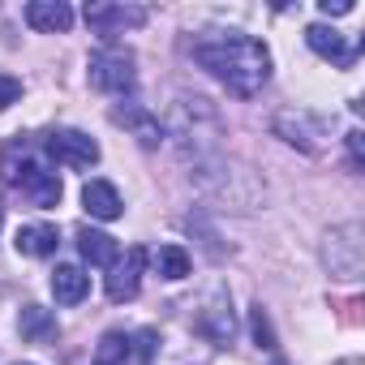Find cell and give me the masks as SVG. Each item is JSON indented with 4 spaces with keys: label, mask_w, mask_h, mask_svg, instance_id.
Returning a JSON list of instances; mask_svg holds the SVG:
<instances>
[{
    "label": "cell",
    "mask_w": 365,
    "mask_h": 365,
    "mask_svg": "<svg viewBox=\"0 0 365 365\" xmlns=\"http://www.w3.org/2000/svg\"><path fill=\"white\" fill-rule=\"evenodd\" d=\"M194 61L202 69H211L232 95L254 99L267 82H271V52L262 39L241 35V31H215L211 39L194 43Z\"/></svg>",
    "instance_id": "cell-1"
},
{
    "label": "cell",
    "mask_w": 365,
    "mask_h": 365,
    "mask_svg": "<svg viewBox=\"0 0 365 365\" xmlns=\"http://www.w3.org/2000/svg\"><path fill=\"white\" fill-rule=\"evenodd\" d=\"M133 52L120 48V43H103L91 52L86 61V73H91V86L103 91V95H133L138 86V69H133Z\"/></svg>",
    "instance_id": "cell-2"
},
{
    "label": "cell",
    "mask_w": 365,
    "mask_h": 365,
    "mask_svg": "<svg viewBox=\"0 0 365 365\" xmlns=\"http://www.w3.org/2000/svg\"><path fill=\"white\" fill-rule=\"evenodd\" d=\"M322 262L335 279H356L365 271V228L356 220L331 228L327 241H322Z\"/></svg>",
    "instance_id": "cell-3"
},
{
    "label": "cell",
    "mask_w": 365,
    "mask_h": 365,
    "mask_svg": "<svg viewBox=\"0 0 365 365\" xmlns=\"http://www.w3.org/2000/svg\"><path fill=\"white\" fill-rule=\"evenodd\" d=\"M9 185H14L31 207H39V211L61 207V176H56L52 168L35 163V159H22V163L9 168Z\"/></svg>",
    "instance_id": "cell-4"
},
{
    "label": "cell",
    "mask_w": 365,
    "mask_h": 365,
    "mask_svg": "<svg viewBox=\"0 0 365 365\" xmlns=\"http://www.w3.org/2000/svg\"><path fill=\"white\" fill-rule=\"evenodd\" d=\"M194 327L198 335H207L211 344H232L237 339V314H232V297L228 288H211L194 314Z\"/></svg>",
    "instance_id": "cell-5"
},
{
    "label": "cell",
    "mask_w": 365,
    "mask_h": 365,
    "mask_svg": "<svg viewBox=\"0 0 365 365\" xmlns=\"http://www.w3.org/2000/svg\"><path fill=\"white\" fill-rule=\"evenodd\" d=\"M86 26H91L99 39L112 43L116 35L146 26V9H142V5H112V0H91V5H86Z\"/></svg>",
    "instance_id": "cell-6"
},
{
    "label": "cell",
    "mask_w": 365,
    "mask_h": 365,
    "mask_svg": "<svg viewBox=\"0 0 365 365\" xmlns=\"http://www.w3.org/2000/svg\"><path fill=\"white\" fill-rule=\"evenodd\" d=\"M43 150L65 168H95L99 163V142L91 133H82V129H52Z\"/></svg>",
    "instance_id": "cell-7"
},
{
    "label": "cell",
    "mask_w": 365,
    "mask_h": 365,
    "mask_svg": "<svg viewBox=\"0 0 365 365\" xmlns=\"http://www.w3.org/2000/svg\"><path fill=\"white\" fill-rule=\"evenodd\" d=\"M146 262H150V254L142 250V245H129L125 250V258H116L108 271V301H133L138 297V288H142V275H146Z\"/></svg>",
    "instance_id": "cell-8"
},
{
    "label": "cell",
    "mask_w": 365,
    "mask_h": 365,
    "mask_svg": "<svg viewBox=\"0 0 365 365\" xmlns=\"http://www.w3.org/2000/svg\"><path fill=\"white\" fill-rule=\"evenodd\" d=\"M275 133H279L284 142H292V146L309 150V155L322 146V142H318V138H322V120H318L314 112H305V108H297V112H292V108H288V112H279V116H275Z\"/></svg>",
    "instance_id": "cell-9"
},
{
    "label": "cell",
    "mask_w": 365,
    "mask_h": 365,
    "mask_svg": "<svg viewBox=\"0 0 365 365\" xmlns=\"http://www.w3.org/2000/svg\"><path fill=\"white\" fill-rule=\"evenodd\" d=\"M305 43H309V52H318L322 61H331V65H339V69H348L352 61H356V52H361V43H348L339 31H331V26H305Z\"/></svg>",
    "instance_id": "cell-10"
},
{
    "label": "cell",
    "mask_w": 365,
    "mask_h": 365,
    "mask_svg": "<svg viewBox=\"0 0 365 365\" xmlns=\"http://www.w3.org/2000/svg\"><path fill=\"white\" fill-rule=\"evenodd\" d=\"M26 26L39 35H65L73 26V9L65 0H31L26 5Z\"/></svg>",
    "instance_id": "cell-11"
},
{
    "label": "cell",
    "mask_w": 365,
    "mask_h": 365,
    "mask_svg": "<svg viewBox=\"0 0 365 365\" xmlns=\"http://www.w3.org/2000/svg\"><path fill=\"white\" fill-rule=\"evenodd\" d=\"M112 120H116V125H125L142 146H159V142L168 138V129L159 125V116H155V112H146V108H138V103L112 108Z\"/></svg>",
    "instance_id": "cell-12"
},
{
    "label": "cell",
    "mask_w": 365,
    "mask_h": 365,
    "mask_svg": "<svg viewBox=\"0 0 365 365\" xmlns=\"http://www.w3.org/2000/svg\"><path fill=\"white\" fill-rule=\"evenodd\" d=\"M82 207H86L91 220H120L125 215V202H120L112 180H86L82 185Z\"/></svg>",
    "instance_id": "cell-13"
},
{
    "label": "cell",
    "mask_w": 365,
    "mask_h": 365,
    "mask_svg": "<svg viewBox=\"0 0 365 365\" xmlns=\"http://www.w3.org/2000/svg\"><path fill=\"white\" fill-rule=\"evenodd\" d=\"M14 245H18V254H26V258H48V254H56L61 232H56V224H22L18 237H14Z\"/></svg>",
    "instance_id": "cell-14"
},
{
    "label": "cell",
    "mask_w": 365,
    "mask_h": 365,
    "mask_svg": "<svg viewBox=\"0 0 365 365\" xmlns=\"http://www.w3.org/2000/svg\"><path fill=\"white\" fill-rule=\"evenodd\" d=\"M86 292H91V275H86L82 267L61 262V267L52 271V297H56L61 305H78V301H86Z\"/></svg>",
    "instance_id": "cell-15"
},
{
    "label": "cell",
    "mask_w": 365,
    "mask_h": 365,
    "mask_svg": "<svg viewBox=\"0 0 365 365\" xmlns=\"http://www.w3.org/2000/svg\"><path fill=\"white\" fill-rule=\"evenodd\" d=\"M78 250H82V258L91 267H112L120 258V245L108 232H99V228H78Z\"/></svg>",
    "instance_id": "cell-16"
},
{
    "label": "cell",
    "mask_w": 365,
    "mask_h": 365,
    "mask_svg": "<svg viewBox=\"0 0 365 365\" xmlns=\"http://www.w3.org/2000/svg\"><path fill=\"white\" fill-rule=\"evenodd\" d=\"M18 331H22V339H31V344H48V339H56V318L43 309V305H26L22 309V318H18Z\"/></svg>",
    "instance_id": "cell-17"
},
{
    "label": "cell",
    "mask_w": 365,
    "mask_h": 365,
    "mask_svg": "<svg viewBox=\"0 0 365 365\" xmlns=\"http://www.w3.org/2000/svg\"><path fill=\"white\" fill-rule=\"evenodd\" d=\"M150 262H155L159 279H172V284L190 275V254H185V245H159Z\"/></svg>",
    "instance_id": "cell-18"
},
{
    "label": "cell",
    "mask_w": 365,
    "mask_h": 365,
    "mask_svg": "<svg viewBox=\"0 0 365 365\" xmlns=\"http://www.w3.org/2000/svg\"><path fill=\"white\" fill-rule=\"evenodd\" d=\"M129 356H133V335L125 331H108L95 348V365H129Z\"/></svg>",
    "instance_id": "cell-19"
},
{
    "label": "cell",
    "mask_w": 365,
    "mask_h": 365,
    "mask_svg": "<svg viewBox=\"0 0 365 365\" xmlns=\"http://www.w3.org/2000/svg\"><path fill=\"white\" fill-rule=\"evenodd\" d=\"M250 331H254L258 348H279L275 327H271V318H267V309H262V305H254V309H250Z\"/></svg>",
    "instance_id": "cell-20"
},
{
    "label": "cell",
    "mask_w": 365,
    "mask_h": 365,
    "mask_svg": "<svg viewBox=\"0 0 365 365\" xmlns=\"http://www.w3.org/2000/svg\"><path fill=\"white\" fill-rule=\"evenodd\" d=\"M18 99H22V82L9 78V73H0V112H5L9 103H18Z\"/></svg>",
    "instance_id": "cell-21"
},
{
    "label": "cell",
    "mask_w": 365,
    "mask_h": 365,
    "mask_svg": "<svg viewBox=\"0 0 365 365\" xmlns=\"http://www.w3.org/2000/svg\"><path fill=\"white\" fill-rule=\"evenodd\" d=\"M318 9H322V18H344V14H352V0H318Z\"/></svg>",
    "instance_id": "cell-22"
},
{
    "label": "cell",
    "mask_w": 365,
    "mask_h": 365,
    "mask_svg": "<svg viewBox=\"0 0 365 365\" xmlns=\"http://www.w3.org/2000/svg\"><path fill=\"white\" fill-rule=\"evenodd\" d=\"M133 348L142 352V361H150V352H155V331H138V335H133Z\"/></svg>",
    "instance_id": "cell-23"
},
{
    "label": "cell",
    "mask_w": 365,
    "mask_h": 365,
    "mask_svg": "<svg viewBox=\"0 0 365 365\" xmlns=\"http://www.w3.org/2000/svg\"><path fill=\"white\" fill-rule=\"evenodd\" d=\"M344 142H348V155H352V168H361V133L352 129V133H348Z\"/></svg>",
    "instance_id": "cell-24"
},
{
    "label": "cell",
    "mask_w": 365,
    "mask_h": 365,
    "mask_svg": "<svg viewBox=\"0 0 365 365\" xmlns=\"http://www.w3.org/2000/svg\"><path fill=\"white\" fill-rule=\"evenodd\" d=\"M339 365H361V361H356V356H348V361H339Z\"/></svg>",
    "instance_id": "cell-25"
},
{
    "label": "cell",
    "mask_w": 365,
    "mask_h": 365,
    "mask_svg": "<svg viewBox=\"0 0 365 365\" xmlns=\"http://www.w3.org/2000/svg\"><path fill=\"white\" fill-rule=\"evenodd\" d=\"M0 228H5V211H0Z\"/></svg>",
    "instance_id": "cell-26"
},
{
    "label": "cell",
    "mask_w": 365,
    "mask_h": 365,
    "mask_svg": "<svg viewBox=\"0 0 365 365\" xmlns=\"http://www.w3.org/2000/svg\"><path fill=\"white\" fill-rule=\"evenodd\" d=\"M275 365H284V361H275Z\"/></svg>",
    "instance_id": "cell-27"
},
{
    "label": "cell",
    "mask_w": 365,
    "mask_h": 365,
    "mask_svg": "<svg viewBox=\"0 0 365 365\" xmlns=\"http://www.w3.org/2000/svg\"><path fill=\"white\" fill-rule=\"evenodd\" d=\"M26 365H31V361H26Z\"/></svg>",
    "instance_id": "cell-28"
}]
</instances>
